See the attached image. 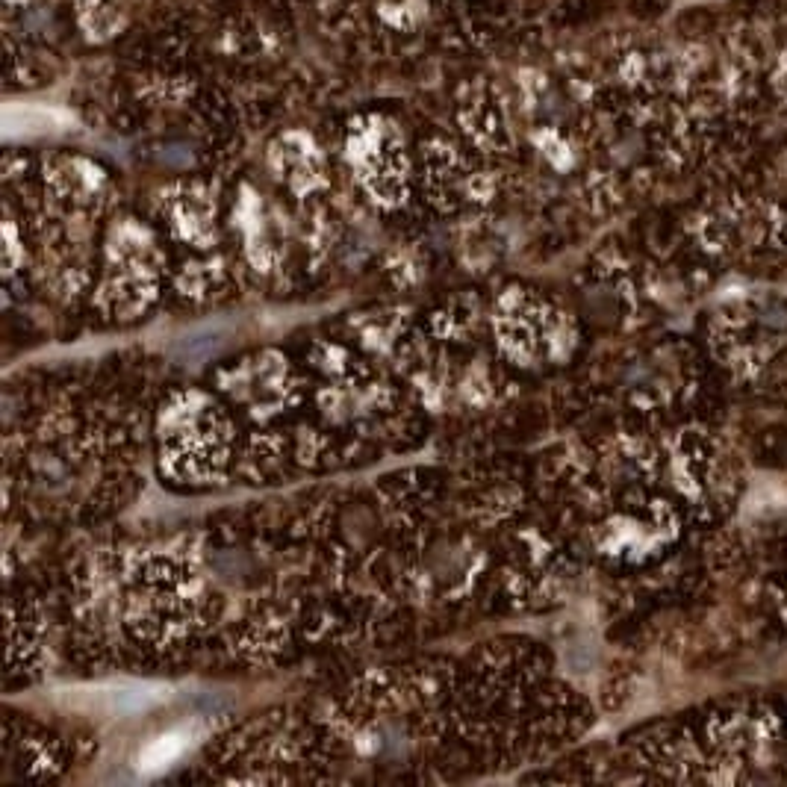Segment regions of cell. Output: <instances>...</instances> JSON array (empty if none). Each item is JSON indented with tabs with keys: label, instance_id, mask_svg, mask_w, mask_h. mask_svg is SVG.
<instances>
[{
	"label": "cell",
	"instance_id": "cell-6",
	"mask_svg": "<svg viewBox=\"0 0 787 787\" xmlns=\"http://www.w3.org/2000/svg\"><path fill=\"white\" fill-rule=\"evenodd\" d=\"M437 6H440V0H378L381 18L390 27H401V30H413V27L425 24Z\"/></svg>",
	"mask_w": 787,
	"mask_h": 787
},
{
	"label": "cell",
	"instance_id": "cell-5",
	"mask_svg": "<svg viewBox=\"0 0 787 787\" xmlns=\"http://www.w3.org/2000/svg\"><path fill=\"white\" fill-rule=\"evenodd\" d=\"M463 121L469 127V133L481 142V145H505V118L499 104L490 95H475L469 110L463 113Z\"/></svg>",
	"mask_w": 787,
	"mask_h": 787
},
{
	"label": "cell",
	"instance_id": "cell-4",
	"mask_svg": "<svg viewBox=\"0 0 787 787\" xmlns=\"http://www.w3.org/2000/svg\"><path fill=\"white\" fill-rule=\"evenodd\" d=\"M130 0H77V15L89 39H110L127 21Z\"/></svg>",
	"mask_w": 787,
	"mask_h": 787
},
{
	"label": "cell",
	"instance_id": "cell-1",
	"mask_svg": "<svg viewBox=\"0 0 787 787\" xmlns=\"http://www.w3.org/2000/svg\"><path fill=\"white\" fill-rule=\"evenodd\" d=\"M348 163L366 192L393 207L407 192V148L390 118L363 115L348 133Z\"/></svg>",
	"mask_w": 787,
	"mask_h": 787
},
{
	"label": "cell",
	"instance_id": "cell-7",
	"mask_svg": "<svg viewBox=\"0 0 787 787\" xmlns=\"http://www.w3.org/2000/svg\"><path fill=\"white\" fill-rule=\"evenodd\" d=\"M183 740H189L186 734H166V737H160L154 746H148V752L139 758V767H145V770H160V767H169L171 758H177L180 755V749H183Z\"/></svg>",
	"mask_w": 787,
	"mask_h": 787
},
{
	"label": "cell",
	"instance_id": "cell-3",
	"mask_svg": "<svg viewBox=\"0 0 787 787\" xmlns=\"http://www.w3.org/2000/svg\"><path fill=\"white\" fill-rule=\"evenodd\" d=\"M272 163L281 180H286L298 192H310L322 180V160L307 136L289 133L278 139L272 148Z\"/></svg>",
	"mask_w": 787,
	"mask_h": 787
},
{
	"label": "cell",
	"instance_id": "cell-2",
	"mask_svg": "<svg viewBox=\"0 0 787 787\" xmlns=\"http://www.w3.org/2000/svg\"><path fill=\"white\" fill-rule=\"evenodd\" d=\"M166 443H169V460L183 463V475L198 478L210 475L213 466L222 460V422L216 407L204 404L201 398H186L180 407L169 413V428H166Z\"/></svg>",
	"mask_w": 787,
	"mask_h": 787
}]
</instances>
